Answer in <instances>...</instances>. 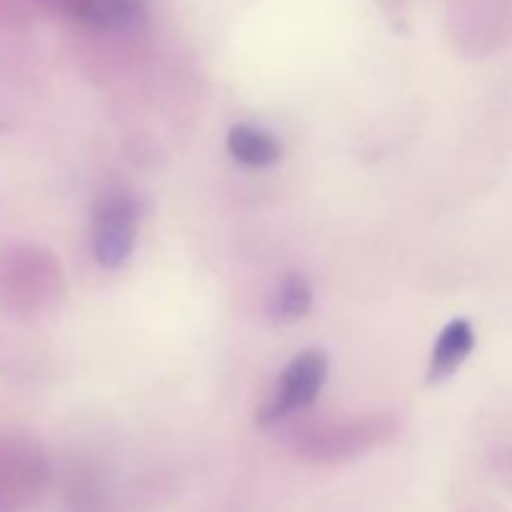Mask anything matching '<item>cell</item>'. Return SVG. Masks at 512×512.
Instances as JSON below:
<instances>
[{
  "instance_id": "obj_1",
  "label": "cell",
  "mask_w": 512,
  "mask_h": 512,
  "mask_svg": "<svg viewBox=\"0 0 512 512\" xmlns=\"http://www.w3.org/2000/svg\"><path fill=\"white\" fill-rule=\"evenodd\" d=\"M135 225H138V208L130 195L115 190L100 198L93 220V253L103 268H120L130 258L135 245Z\"/></svg>"
},
{
  "instance_id": "obj_2",
  "label": "cell",
  "mask_w": 512,
  "mask_h": 512,
  "mask_svg": "<svg viewBox=\"0 0 512 512\" xmlns=\"http://www.w3.org/2000/svg\"><path fill=\"white\" fill-rule=\"evenodd\" d=\"M328 378V358L320 350H305L295 355L280 375V388L275 398L260 410V423H275L293 410H303L318 398Z\"/></svg>"
},
{
  "instance_id": "obj_3",
  "label": "cell",
  "mask_w": 512,
  "mask_h": 512,
  "mask_svg": "<svg viewBox=\"0 0 512 512\" xmlns=\"http://www.w3.org/2000/svg\"><path fill=\"white\" fill-rule=\"evenodd\" d=\"M475 348V330L468 320L458 318L450 320L443 330H440L438 340H435L433 358H430L428 380L433 385L443 383L450 375L458 373L460 365L470 358Z\"/></svg>"
},
{
  "instance_id": "obj_4",
  "label": "cell",
  "mask_w": 512,
  "mask_h": 512,
  "mask_svg": "<svg viewBox=\"0 0 512 512\" xmlns=\"http://www.w3.org/2000/svg\"><path fill=\"white\" fill-rule=\"evenodd\" d=\"M228 150L238 163L248 168H268L280 160V143L255 125H235L228 133Z\"/></svg>"
},
{
  "instance_id": "obj_5",
  "label": "cell",
  "mask_w": 512,
  "mask_h": 512,
  "mask_svg": "<svg viewBox=\"0 0 512 512\" xmlns=\"http://www.w3.org/2000/svg\"><path fill=\"white\" fill-rule=\"evenodd\" d=\"M70 13L93 28L115 30L135 18V0H70Z\"/></svg>"
},
{
  "instance_id": "obj_6",
  "label": "cell",
  "mask_w": 512,
  "mask_h": 512,
  "mask_svg": "<svg viewBox=\"0 0 512 512\" xmlns=\"http://www.w3.org/2000/svg\"><path fill=\"white\" fill-rule=\"evenodd\" d=\"M310 305H313V288H310V283L300 273H290L280 283L278 293H275L270 315L278 323H295V320L305 318L310 313Z\"/></svg>"
}]
</instances>
